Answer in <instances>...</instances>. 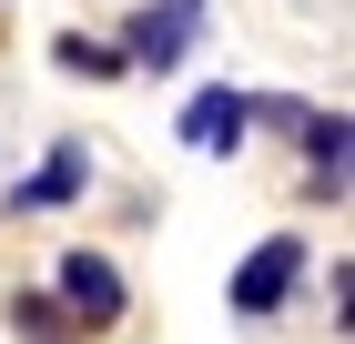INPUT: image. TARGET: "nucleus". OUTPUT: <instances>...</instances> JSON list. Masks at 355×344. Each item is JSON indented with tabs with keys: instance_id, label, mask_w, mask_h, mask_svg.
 <instances>
[{
	"instance_id": "2",
	"label": "nucleus",
	"mask_w": 355,
	"mask_h": 344,
	"mask_svg": "<svg viewBox=\"0 0 355 344\" xmlns=\"http://www.w3.org/2000/svg\"><path fill=\"white\" fill-rule=\"evenodd\" d=\"M295 284H304V243L264 233L244 264H234V314H274V304H295Z\"/></svg>"
},
{
	"instance_id": "4",
	"label": "nucleus",
	"mask_w": 355,
	"mask_h": 344,
	"mask_svg": "<svg viewBox=\"0 0 355 344\" xmlns=\"http://www.w3.org/2000/svg\"><path fill=\"white\" fill-rule=\"evenodd\" d=\"M244 132H254V122H244V91H193V111H183V142H193V152L223 162Z\"/></svg>"
},
{
	"instance_id": "3",
	"label": "nucleus",
	"mask_w": 355,
	"mask_h": 344,
	"mask_svg": "<svg viewBox=\"0 0 355 344\" xmlns=\"http://www.w3.org/2000/svg\"><path fill=\"white\" fill-rule=\"evenodd\" d=\"M122 264L112 253H61V314L71 324H122Z\"/></svg>"
},
{
	"instance_id": "1",
	"label": "nucleus",
	"mask_w": 355,
	"mask_h": 344,
	"mask_svg": "<svg viewBox=\"0 0 355 344\" xmlns=\"http://www.w3.org/2000/svg\"><path fill=\"white\" fill-rule=\"evenodd\" d=\"M193 41H203V0H142L112 51H122V71H173V61H193Z\"/></svg>"
},
{
	"instance_id": "6",
	"label": "nucleus",
	"mask_w": 355,
	"mask_h": 344,
	"mask_svg": "<svg viewBox=\"0 0 355 344\" xmlns=\"http://www.w3.org/2000/svg\"><path fill=\"white\" fill-rule=\"evenodd\" d=\"M345 152H355L345 111H304V162H315V192H335V203H345Z\"/></svg>"
},
{
	"instance_id": "7",
	"label": "nucleus",
	"mask_w": 355,
	"mask_h": 344,
	"mask_svg": "<svg viewBox=\"0 0 355 344\" xmlns=\"http://www.w3.org/2000/svg\"><path fill=\"white\" fill-rule=\"evenodd\" d=\"M61 71H71V81H122V51L92 41V30H61Z\"/></svg>"
},
{
	"instance_id": "5",
	"label": "nucleus",
	"mask_w": 355,
	"mask_h": 344,
	"mask_svg": "<svg viewBox=\"0 0 355 344\" xmlns=\"http://www.w3.org/2000/svg\"><path fill=\"white\" fill-rule=\"evenodd\" d=\"M82 183H92V152H82V142H61L31 183H10V212H51V203H71Z\"/></svg>"
}]
</instances>
